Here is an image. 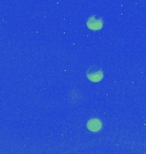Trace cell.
<instances>
[{
	"mask_svg": "<svg viewBox=\"0 0 146 154\" xmlns=\"http://www.w3.org/2000/svg\"><path fill=\"white\" fill-rule=\"evenodd\" d=\"M87 78L92 82H100L103 76V70L101 68L97 66L90 67L87 71Z\"/></svg>",
	"mask_w": 146,
	"mask_h": 154,
	"instance_id": "obj_1",
	"label": "cell"
},
{
	"mask_svg": "<svg viewBox=\"0 0 146 154\" xmlns=\"http://www.w3.org/2000/svg\"><path fill=\"white\" fill-rule=\"evenodd\" d=\"M103 26V21L100 17L92 16L87 20V27L92 30H98Z\"/></svg>",
	"mask_w": 146,
	"mask_h": 154,
	"instance_id": "obj_2",
	"label": "cell"
},
{
	"mask_svg": "<svg viewBox=\"0 0 146 154\" xmlns=\"http://www.w3.org/2000/svg\"><path fill=\"white\" fill-rule=\"evenodd\" d=\"M87 127L88 128L91 130V131H93V132H97V131H99L102 128V123L101 122L97 119H92L90 121L88 122L87 123Z\"/></svg>",
	"mask_w": 146,
	"mask_h": 154,
	"instance_id": "obj_3",
	"label": "cell"
}]
</instances>
